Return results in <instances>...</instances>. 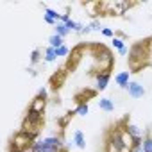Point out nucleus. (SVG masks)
I'll return each mask as SVG.
<instances>
[{"mask_svg": "<svg viewBox=\"0 0 152 152\" xmlns=\"http://www.w3.org/2000/svg\"><path fill=\"white\" fill-rule=\"evenodd\" d=\"M127 91H129V97H132V99H141L145 95V88L140 83H136V81H131L129 83Z\"/></svg>", "mask_w": 152, "mask_h": 152, "instance_id": "obj_1", "label": "nucleus"}, {"mask_svg": "<svg viewBox=\"0 0 152 152\" xmlns=\"http://www.w3.org/2000/svg\"><path fill=\"white\" fill-rule=\"evenodd\" d=\"M124 127H125V131L129 132V136H131L132 140H136V138H143V131H141L136 124H131V122L124 120Z\"/></svg>", "mask_w": 152, "mask_h": 152, "instance_id": "obj_2", "label": "nucleus"}, {"mask_svg": "<svg viewBox=\"0 0 152 152\" xmlns=\"http://www.w3.org/2000/svg\"><path fill=\"white\" fill-rule=\"evenodd\" d=\"M109 79H111V75L106 73V72H99L97 73V90H106L107 84H109Z\"/></svg>", "mask_w": 152, "mask_h": 152, "instance_id": "obj_3", "label": "nucleus"}, {"mask_svg": "<svg viewBox=\"0 0 152 152\" xmlns=\"http://www.w3.org/2000/svg\"><path fill=\"white\" fill-rule=\"evenodd\" d=\"M45 107H47V100H45V99H39V97H36V99L31 102V106H29L31 111H34V113H41V115H43Z\"/></svg>", "mask_w": 152, "mask_h": 152, "instance_id": "obj_4", "label": "nucleus"}, {"mask_svg": "<svg viewBox=\"0 0 152 152\" xmlns=\"http://www.w3.org/2000/svg\"><path fill=\"white\" fill-rule=\"evenodd\" d=\"M129 73L131 72H120L118 75H116V77H115V83L120 86V88H124V90H127V86H129Z\"/></svg>", "mask_w": 152, "mask_h": 152, "instance_id": "obj_5", "label": "nucleus"}, {"mask_svg": "<svg viewBox=\"0 0 152 152\" xmlns=\"http://www.w3.org/2000/svg\"><path fill=\"white\" fill-rule=\"evenodd\" d=\"M72 145H75L77 148H86V140H84V134H83V131H75V132H73Z\"/></svg>", "mask_w": 152, "mask_h": 152, "instance_id": "obj_6", "label": "nucleus"}, {"mask_svg": "<svg viewBox=\"0 0 152 152\" xmlns=\"http://www.w3.org/2000/svg\"><path fill=\"white\" fill-rule=\"evenodd\" d=\"M97 95V91H93V90H84V91H81L79 95H75V100H77V104H88V99H91V97H95Z\"/></svg>", "mask_w": 152, "mask_h": 152, "instance_id": "obj_7", "label": "nucleus"}, {"mask_svg": "<svg viewBox=\"0 0 152 152\" xmlns=\"http://www.w3.org/2000/svg\"><path fill=\"white\" fill-rule=\"evenodd\" d=\"M99 107H100L102 111H106V113H113V111H115V102H113L111 99L104 97V99L99 100Z\"/></svg>", "mask_w": 152, "mask_h": 152, "instance_id": "obj_8", "label": "nucleus"}, {"mask_svg": "<svg viewBox=\"0 0 152 152\" xmlns=\"http://www.w3.org/2000/svg\"><path fill=\"white\" fill-rule=\"evenodd\" d=\"M143 152H152V136H150V131H147L145 136H143Z\"/></svg>", "mask_w": 152, "mask_h": 152, "instance_id": "obj_9", "label": "nucleus"}, {"mask_svg": "<svg viewBox=\"0 0 152 152\" xmlns=\"http://www.w3.org/2000/svg\"><path fill=\"white\" fill-rule=\"evenodd\" d=\"M48 43H50V47L52 48H59V47H63V38L61 36H57V34H52L50 38H48Z\"/></svg>", "mask_w": 152, "mask_h": 152, "instance_id": "obj_10", "label": "nucleus"}, {"mask_svg": "<svg viewBox=\"0 0 152 152\" xmlns=\"http://www.w3.org/2000/svg\"><path fill=\"white\" fill-rule=\"evenodd\" d=\"M73 115H75V111H70V113H66V116H63V118H59V120H57V125L61 127V131H63V129H66V125H68V122L73 118Z\"/></svg>", "mask_w": 152, "mask_h": 152, "instance_id": "obj_11", "label": "nucleus"}, {"mask_svg": "<svg viewBox=\"0 0 152 152\" xmlns=\"http://www.w3.org/2000/svg\"><path fill=\"white\" fill-rule=\"evenodd\" d=\"M54 31H56V34H57V36H61V38H64V36H68V34H70L68 27H66L64 23H61V22L56 25V29H54Z\"/></svg>", "mask_w": 152, "mask_h": 152, "instance_id": "obj_12", "label": "nucleus"}, {"mask_svg": "<svg viewBox=\"0 0 152 152\" xmlns=\"http://www.w3.org/2000/svg\"><path fill=\"white\" fill-rule=\"evenodd\" d=\"M56 57H57V56H56V48L48 47V48L45 50V57H43V59H45L47 63H54V61H56Z\"/></svg>", "mask_w": 152, "mask_h": 152, "instance_id": "obj_13", "label": "nucleus"}, {"mask_svg": "<svg viewBox=\"0 0 152 152\" xmlns=\"http://www.w3.org/2000/svg\"><path fill=\"white\" fill-rule=\"evenodd\" d=\"M90 113V106L88 104H79L77 107H75V115H79V116H86Z\"/></svg>", "mask_w": 152, "mask_h": 152, "instance_id": "obj_14", "label": "nucleus"}, {"mask_svg": "<svg viewBox=\"0 0 152 152\" xmlns=\"http://www.w3.org/2000/svg\"><path fill=\"white\" fill-rule=\"evenodd\" d=\"M39 59H41V50H39V48H34V50L31 52V64H38Z\"/></svg>", "mask_w": 152, "mask_h": 152, "instance_id": "obj_15", "label": "nucleus"}, {"mask_svg": "<svg viewBox=\"0 0 152 152\" xmlns=\"http://www.w3.org/2000/svg\"><path fill=\"white\" fill-rule=\"evenodd\" d=\"M45 13H47L48 16H52V18H54V20H56L57 23L61 22V16H63V15H59L57 11H54V9H50V7H45Z\"/></svg>", "mask_w": 152, "mask_h": 152, "instance_id": "obj_16", "label": "nucleus"}, {"mask_svg": "<svg viewBox=\"0 0 152 152\" xmlns=\"http://www.w3.org/2000/svg\"><path fill=\"white\" fill-rule=\"evenodd\" d=\"M111 43H113V47H115V48H118V52L125 48V41H124L122 38H113V41H111Z\"/></svg>", "mask_w": 152, "mask_h": 152, "instance_id": "obj_17", "label": "nucleus"}, {"mask_svg": "<svg viewBox=\"0 0 152 152\" xmlns=\"http://www.w3.org/2000/svg\"><path fill=\"white\" fill-rule=\"evenodd\" d=\"M68 52H70V50H68V47H64V45L59 47V48H56V56H57V57H64V56H68Z\"/></svg>", "mask_w": 152, "mask_h": 152, "instance_id": "obj_18", "label": "nucleus"}, {"mask_svg": "<svg viewBox=\"0 0 152 152\" xmlns=\"http://www.w3.org/2000/svg\"><path fill=\"white\" fill-rule=\"evenodd\" d=\"M102 34H104L106 38H115V32H113V29H109V27H102Z\"/></svg>", "mask_w": 152, "mask_h": 152, "instance_id": "obj_19", "label": "nucleus"}, {"mask_svg": "<svg viewBox=\"0 0 152 152\" xmlns=\"http://www.w3.org/2000/svg\"><path fill=\"white\" fill-rule=\"evenodd\" d=\"M90 29H91V31H102V27H100V22H99V20L91 22V23H90Z\"/></svg>", "mask_w": 152, "mask_h": 152, "instance_id": "obj_20", "label": "nucleus"}, {"mask_svg": "<svg viewBox=\"0 0 152 152\" xmlns=\"http://www.w3.org/2000/svg\"><path fill=\"white\" fill-rule=\"evenodd\" d=\"M43 18H45V22H47V23H48V25H57V22H56V20H54V18H52V16H48V15H47V13H45V15H43Z\"/></svg>", "mask_w": 152, "mask_h": 152, "instance_id": "obj_21", "label": "nucleus"}, {"mask_svg": "<svg viewBox=\"0 0 152 152\" xmlns=\"http://www.w3.org/2000/svg\"><path fill=\"white\" fill-rule=\"evenodd\" d=\"M47 95H48V93H47V88H41V90L38 91V95H36V97H39V99H45V100H47Z\"/></svg>", "mask_w": 152, "mask_h": 152, "instance_id": "obj_22", "label": "nucleus"}, {"mask_svg": "<svg viewBox=\"0 0 152 152\" xmlns=\"http://www.w3.org/2000/svg\"><path fill=\"white\" fill-rule=\"evenodd\" d=\"M131 152H143V145H141V147H134Z\"/></svg>", "mask_w": 152, "mask_h": 152, "instance_id": "obj_23", "label": "nucleus"}]
</instances>
